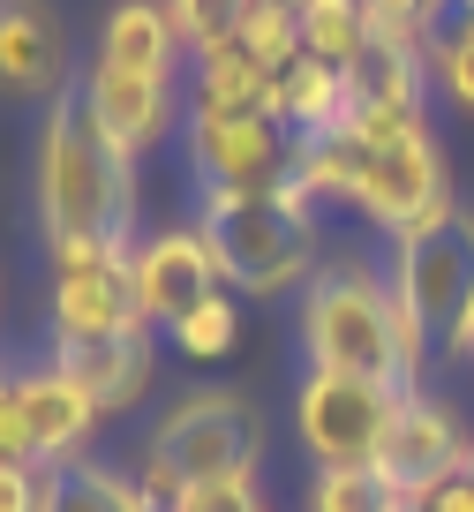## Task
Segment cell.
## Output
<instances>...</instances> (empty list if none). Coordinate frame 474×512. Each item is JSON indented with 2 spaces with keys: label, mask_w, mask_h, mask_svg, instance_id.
<instances>
[{
  "label": "cell",
  "mask_w": 474,
  "mask_h": 512,
  "mask_svg": "<svg viewBox=\"0 0 474 512\" xmlns=\"http://www.w3.org/2000/svg\"><path fill=\"white\" fill-rule=\"evenodd\" d=\"M459 475H467V482H474V445H467V467H459Z\"/></svg>",
  "instance_id": "1f68e13d"
},
{
  "label": "cell",
  "mask_w": 474,
  "mask_h": 512,
  "mask_svg": "<svg viewBox=\"0 0 474 512\" xmlns=\"http://www.w3.org/2000/svg\"><path fill=\"white\" fill-rule=\"evenodd\" d=\"M384 279L429 324V339L467 362V339H474V211H452L444 226H422V234L392 241V272Z\"/></svg>",
  "instance_id": "8992f818"
},
{
  "label": "cell",
  "mask_w": 474,
  "mask_h": 512,
  "mask_svg": "<svg viewBox=\"0 0 474 512\" xmlns=\"http://www.w3.org/2000/svg\"><path fill=\"white\" fill-rule=\"evenodd\" d=\"M38 512H158V505L128 467L68 460V467H46V505Z\"/></svg>",
  "instance_id": "d6986e66"
},
{
  "label": "cell",
  "mask_w": 474,
  "mask_h": 512,
  "mask_svg": "<svg viewBox=\"0 0 474 512\" xmlns=\"http://www.w3.org/2000/svg\"><path fill=\"white\" fill-rule=\"evenodd\" d=\"M234 46L256 53L264 68H286V61L301 53V23H294V16H271V8H249V16H241V31H234Z\"/></svg>",
  "instance_id": "484cf974"
},
{
  "label": "cell",
  "mask_w": 474,
  "mask_h": 512,
  "mask_svg": "<svg viewBox=\"0 0 474 512\" xmlns=\"http://www.w3.org/2000/svg\"><path fill=\"white\" fill-rule=\"evenodd\" d=\"M166 16H174L181 46H189V61H196V53H211V46H234L249 0H166Z\"/></svg>",
  "instance_id": "d4e9b609"
},
{
  "label": "cell",
  "mask_w": 474,
  "mask_h": 512,
  "mask_svg": "<svg viewBox=\"0 0 474 512\" xmlns=\"http://www.w3.org/2000/svg\"><path fill=\"white\" fill-rule=\"evenodd\" d=\"M271 83L279 68H264L241 46H211L189 61V113H271Z\"/></svg>",
  "instance_id": "ac0fdd59"
},
{
  "label": "cell",
  "mask_w": 474,
  "mask_h": 512,
  "mask_svg": "<svg viewBox=\"0 0 474 512\" xmlns=\"http://www.w3.org/2000/svg\"><path fill=\"white\" fill-rule=\"evenodd\" d=\"M98 61H121V68H143V76H181L189 46H181L166 0H113L106 23H98Z\"/></svg>",
  "instance_id": "2e32d148"
},
{
  "label": "cell",
  "mask_w": 474,
  "mask_h": 512,
  "mask_svg": "<svg viewBox=\"0 0 474 512\" xmlns=\"http://www.w3.org/2000/svg\"><path fill=\"white\" fill-rule=\"evenodd\" d=\"M53 362H61L68 377L98 400V415H128V407L151 392V377H158V332H151V324H136V332H121V339L53 347Z\"/></svg>",
  "instance_id": "9a60e30c"
},
{
  "label": "cell",
  "mask_w": 474,
  "mask_h": 512,
  "mask_svg": "<svg viewBox=\"0 0 474 512\" xmlns=\"http://www.w3.org/2000/svg\"><path fill=\"white\" fill-rule=\"evenodd\" d=\"M467 8H474V0H467Z\"/></svg>",
  "instance_id": "836d02e7"
},
{
  "label": "cell",
  "mask_w": 474,
  "mask_h": 512,
  "mask_svg": "<svg viewBox=\"0 0 474 512\" xmlns=\"http://www.w3.org/2000/svg\"><path fill=\"white\" fill-rule=\"evenodd\" d=\"M76 98L91 106V121L106 128L128 159H143L151 144H166V136L189 121V91H181V76H143V68L98 61V53L83 61Z\"/></svg>",
  "instance_id": "30bf717a"
},
{
  "label": "cell",
  "mask_w": 474,
  "mask_h": 512,
  "mask_svg": "<svg viewBox=\"0 0 474 512\" xmlns=\"http://www.w3.org/2000/svg\"><path fill=\"white\" fill-rule=\"evenodd\" d=\"M61 91H76L61 8L53 0H0V98L53 106Z\"/></svg>",
  "instance_id": "4fadbf2b"
},
{
  "label": "cell",
  "mask_w": 474,
  "mask_h": 512,
  "mask_svg": "<svg viewBox=\"0 0 474 512\" xmlns=\"http://www.w3.org/2000/svg\"><path fill=\"white\" fill-rule=\"evenodd\" d=\"M181 144L204 196H264L294 181V128L279 113H189Z\"/></svg>",
  "instance_id": "ba28073f"
},
{
  "label": "cell",
  "mask_w": 474,
  "mask_h": 512,
  "mask_svg": "<svg viewBox=\"0 0 474 512\" xmlns=\"http://www.w3.org/2000/svg\"><path fill=\"white\" fill-rule=\"evenodd\" d=\"M347 68L332 61H316V53H294V61L279 68V83H271V113H279L286 128H294V144L301 136H332L339 121H347Z\"/></svg>",
  "instance_id": "e0dca14e"
},
{
  "label": "cell",
  "mask_w": 474,
  "mask_h": 512,
  "mask_svg": "<svg viewBox=\"0 0 474 512\" xmlns=\"http://www.w3.org/2000/svg\"><path fill=\"white\" fill-rule=\"evenodd\" d=\"M256 460H264V422H256V407L241 400V392H226V384H204V392H181V400L151 422L136 482L151 490L158 512H174L181 490L226 482V475H256Z\"/></svg>",
  "instance_id": "3957f363"
},
{
  "label": "cell",
  "mask_w": 474,
  "mask_h": 512,
  "mask_svg": "<svg viewBox=\"0 0 474 512\" xmlns=\"http://www.w3.org/2000/svg\"><path fill=\"white\" fill-rule=\"evenodd\" d=\"M16 392H23V422H31V452L38 467H68V460H91V437H98V400L68 377L61 362H31L16 369Z\"/></svg>",
  "instance_id": "5bb4252c"
},
{
  "label": "cell",
  "mask_w": 474,
  "mask_h": 512,
  "mask_svg": "<svg viewBox=\"0 0 474 512\" xmlns=\"http://www.w3.org/2000/svg\"><path fill=\"white\" fill-rule=\"evenodd\" d=\"M166 339H174L189 362H219V354H234V339H241V302H234V287H219L211 302H196Z\"/></svg>",
  "instance_id": "603a6c76"
},
{
  "label": "cell",
  "mask_w": 474,
  "mask_h": 512,
  "mask_svg": "<svg viewBox=\"0 0 474 512\" xmlns=\"http://www.w3.org/2000/svg\"><path fill=\"white\" fill-rule=\"evenodd\" d=\"M429 83H437L459 113H474V8L467 0H459L452 16L437 23V38H429Z\"/></svg>",
  "instance_id": "7402d4cb"
},
{
  "label": "cell",
  "mask_w": 474,
  "mask_h": 512,
  "mask_svg": "<svg viewBox=\"0 0 474 512\" xmlns=\"http://www.w3.org/2000/svg\"><path fill=\"white\" fill-rule=\"evenodd\" d=\"M31 196H38L46 249H76V241L136 249V159L91 121V106L76 91H61L38 121Z\"/></svg>",
  "instance_id": "7a4b0ae2"
},
{
  "label": "cell",
  "mask_w": 474,
  "mask_h": 512,
  "mask_svg": "<svg viewBox=\"0 0 474 512\" xmlns=\"http://www.w3.org/2000/svg\"><path fill=\"white\" fill-rule=\"evenodd\" d=\"M392 415H399V384L347 377V369H309L294 392V430L316 467H377Z\"/></svg>",
  "instance_id": "52a82bcc"
},
{
  "label": "cell",
  "mask_w": 474,
  "mask_h": 512,
  "mask_svg": "<svg viewBox=\"0 0 474 512\" xmlns=\"http://www.w3.org/2000/svg\"><path fill=\"white\" fill-rule=\"evenodd\" d=\"M46 264H53V347H91V339H121L143 324L121 241L46 249Z\"/></svg>",
  "instance_id": "9c48e42d"
},
{
  "label": "cell",
  "mask_w": 474,
  "mask_h": 512,
  "mask_svg": "<svg viewBox=\"0 0 474 512\" xmlns=\"http://www.w3.org/2000/svg\"><path fill=\"white\" fill-rule=\"evenodd\" d=\"M362 8H369V38L399 53H429L437 23L452 16V0H362Z\"/></svg>",
  "instance_id": "cb8c5ba5"
},
{
  "label": "cell",
  "mask_w": 474,
  "mask_h": 512,
  "mask_svg": "<svg viewBox=\"0 0 474 512\" xmlns=\"http://www.w3.org/2000/svg\"><path fill=\"white\" fill-rule=\"evenodd\" d=\"M38 505H46V467L0 460V512H38Z\"/></svg>",
  "instance_id": "f1b7e54d"
},
{
  "label": "cell",
  "mask_w": 474,
  "mask_h": 512,
  "mask_svg": "<svg viewBox=\"0 0 474 512\" xmlns=\"http://www.w3.org/2000/svg\"><path fill=\"white\" fill-rule=\"evenodd\" d=\"M128 279H136V309H143L151 332H174L196 302H211V294L226 287L219 256H211V241H204V226H196V219L143 234L136 249H128Z\"/></svg>",
  "instance_id": "8fae6325"
},
{
  "label": "cell",
  "mask_w": 474,
  "mask_h": 512,
  "mask_svg": "<svg viewBox=\"0 0 474 512\" xmlns=\"http://www.w3.org/2000/svg\"><path fill=\"white\" fill-rule=\"evenodd\" d=\"M196 226L234 294H286L316 279V196H301L294 181L264 196H204Z\"/></svg>",
  "instance_id": "277c9868"
},
{
  "label": "cell",
  "mask_w": 474,
  "mask_h": 512,
  "mask_svg": "<svg viewBox=\"0 0 474 512\" xmlns=\"http://www.w3.org/2000/svg\"><path fill=\"white\" fill-rule=\"evenodd\" d=\"M467 445L474 437L459 430L452 400H437V392H399V415H392V430H384L377 475L392 482L399 497H422V490H437V482H452L459 467H467Z\"/></svg>",
  "instance_id": "7c38bea8"
},
{
  "label": "cell",
  "mask_w": 474,
  "mask_h": 512,
  "mask_svg": "<svg viewBox=\"0 0 474 512\" xmlns=\"http://www.w3.org/2000/svg\"><path fill=\"white\" fill-rule=\"evenodd\" d=\"M249 8H271V16H294V23H301V8H309V0H249Z\"/></svg>",
  "instance_id": "4dcf8cb0"
},
{
  "label": "cell",
  "mask_w": 474,
  "mask_h": 512,
  "mask_svg": "<svg viewBox=\"0 0 474 512\" xmlns=\"http://www.w3.org/2000/svg\"><path fill=\"white\" fill-rule=\"evenodd\" d=\"M467 362H474V339H467Z\"/></svg>",
  "instance_id": "d6a6232c"
},
{
  "label": "cell",
  "mask_w": 474,
  "mask_h": 512,
  "mask_svg": "<svg viewBox=\"0 0 474 512\" xmlns=\"http://www.w3.org/2000/svg\"><path fill=\"white\" fill-rule=\"evenodd\" d=\"M174 512H264V490H256V475L196 482V490H181V497H174Z\"/></svg>",
  "instance_id": "4316f807"
},
{
  "label": "cell",
  "mask_w": 474,
  "mask_h": 512,
  "mask_svg": "<svg viewBox=\"0 0 474 512\" xmlns=\"http://www.w3.org/2000/svg\"><path fill=\"white\" fill-rule=\"evenodd\" d=\"M407 512H474V482H467V475H452V482H437V490L407 497Z\"/></svg>",
  "instance_id": "f546056e"
},
{
  "label": "cell",
  "mask_w": 474,
  "mask_h": 512,
  "mask_svg": "<svg viewBox=\"0 0 474 512\" xmlns=\"http://www.w3.org/2000/svg\"><path fill=\"white\" fill-rule=\"evenodd\" d=\"M369 46L377 38H369L362 0H309L301 8V53H316V61H332V68H354Z\"/></svg>",
  "instance_id": "44dd1931"
},
{
  "label": "cell",
  "mask_w": 474,
  "mask_h": 512,
  "mask_svg": "<svg viewBox=\"0 0 474 512\" xmlns=\"http://www.w3.org/2000/svg\"><path fill=\"white\" fill-rule=\"evenodd\" d=\"M294 189L316 204H354L369 226L392 241L452 219V174L429 136V113H392V106H347L332 136L294 144Z\"/></svg>",
  "instance_id": "6da1fadb"
},
{
  "label": "cell",
  "mask_w": 474,
  "mask_h": 512,
  "mask_svg": "<svg viewBox=\"0 0 474 512\" xmlns=\"http://www.w3.org/2000/svg\"><path fill=\"white\" fill-rule=\"evenodd\" d=\"M0 460H31V422H23V392H16V369H0Z\"/></svg>",
  "instance_id": "83f0119b"
},
{
  "label": "cell",
  "mask_w": 474,
  "mask_h": 512,
  "mask_svg": "<svg viewBox=\"0 0 474 512\" xmlns=\"http://www.w3.org/2000/svg\"><path fill=\"white\" fill-rule=\"evenodd\" d=\"M429 53H399V46H369L347 68V98L354 106H392V113H429Z\"/></svg>",
  "instance_id": "ffe728a7"
},
{
  "label": "cell",
  "mask_w": 474,
  "mask_h": 512,
  "mask_svg": "<svg viewBox=\"0 0 474 512\" xmlns=\"http://www.w3.org/2000/svg\"><path fill=\"white\" fill-rule=\"evenodd\" d=\"M301 354L309 369H347L414 392L399 369V332H392V279L369 272L362 256H339L301 287Z\"/></svg>",
  "instance_id": "5b68a950"
}]
</instances>
